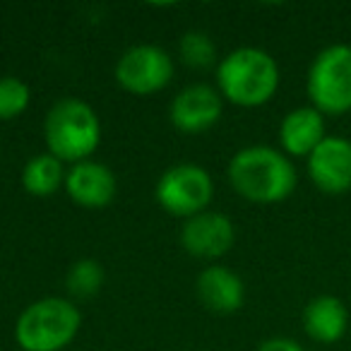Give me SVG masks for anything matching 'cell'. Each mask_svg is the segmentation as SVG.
Wrapping results in <instances>:
<instances>
[{
	"label": "cell",
	"instance_id": "6da1fadb",
	"mask_svg": "<svg viewBox=\"0 0 351 351\" xmlns=\"http://www.w3.org/2000/svg\"><path fill=\"white\" fill-rule=\"evenodd\" d=\"M229 183L243 200L255 205H277L293 195L298 173L293 159L267 145L239 149L229 161Z\"/></svg>",
	"mask_w": 351,
	"mask_h": 351
},
{
	"label": "cell",
	"instance_id": "7a4b0ae2",
	"mask_svg": "<svg viewBox=\"0 0 351 351\" xmlns=\"http://www.w3.org/2000/svg\"><path fill=\"white\" fill-rule=\"evenodd\" d=\"M279 65L265 49L241 46L217 63V89L239 108H258L272 101L279 89Z\"/></svg>",
	"mask_w": 351,
	"mask_h": 351
},
{
	"label": "cell",
	"instance_id": "3957f363",
	"mask_svg": "<svg viewBox=\"0 0 351 351\" xmlns=\"http://www.w3.org/2000/svg\"><path fill=\"white\" fill-rule=\"evenodd\" d=\"M44 140L49 154L65 164L87 161L101 142V121L84 99L65 97L44 118Z\"/></svg>",
	"mask_w": 351,
	"mask_h": 351
},
{
	"label": "cell",
	"instance_id": "277c9868",
	"mask_svg": "<svg viewBox=\"0 0 351 351\" xmlns=\"http://www.w3.org/2000/svg\"><path fill=\"white\" fill-rule=\"evenodd\" d=\"M82 327V315L70 298L46 296L29 303L15 322V339L22 351H63Z\"/></svg>",
	"mask_w": 351,
	"mask_h": 351
},
{
	"label": "cell",
	"instance_id": "5b68a950",
	"mask_svg": "<svg viewBox=\"0 0 351 351\" xmlns=\"http://www.w3.org/2000/svg\"><path fill=\"white\" fill-rule=\"evenodd\" d=\"M306 94L322 116H346L351 111V46L330 44L311 60Z\"/></svg>",
	"mask_w": 351,
	"mask_h": 351
},
{
	"label": "cell",
	"instance_id": "8992f818",
	"mask_svg": "<svg viewBox=\"0 0 351 351\" xmlns=\"http://www.w3.org/2000/svg\"><path fill=\"white\" fill-rule=\"evenodd\" d=\"M154 197L164 212L178 219L207 212L215 197V181L207 169L197 164H176L159 176Z\"/></svg>",
	"mask_w": 351,
	"mask_h": 351
},
{
	"label": "cell",
	"instance_id": "52a82bcc",
	"mask_svg": "<svg viewBox=\"0 0 351 351\" xmlns=\"http://www.w3.org/2000/svg\"><path fill=\"white\" fill-rule=\"evenodd\" d=\"M173 80V60L161 46L137 44L116 63V82L132 97H152Z\"/></svg>",
	"mask_w": 351,
	"mask_h": 351
},
{
	"label": "cell",
	"instance_id": "ba28073f",
	"mask_svg": "<svg viewBox=\"0 0 351 351\" xmlns=\"http://www.w3.org/2000/svg\"><path fill=\"white\" fill-rule=\"evenodd\" d=\"M306 171L322 195H346L351 191V140L327 135L306 159Z\"/></svg>",
	"mask_w": 351,
	"mask_h": 351
},
{
	"label": "cell",
	"instance_id": "9c48e42d",
	"mask_svg": "<svg viewBox=\"0 0 351 351\" xmlns=\"http://www.w3.org/2000/svg\"><path fill=\"white\" fill-rule=\"evenodd\" d=\"M221 113H224V99L219 89L200 82L176 94L169 106V121L178 132L200 135L219 123Z\"/></svg>",
	"mask_w": 351,
	"mask_h": 351
},
{
	"label": "cell",
	"instance_id": "30bf717a",
	"mask_svg": "<svg viewBox=\"0 0 351 351\" xmlns=\"http://www.w3.org/2000/svg\"><path fill=\"white\" fill-rule=\"evenodd\" d=\"M236 241V226L221 212H200L183 221L181 245L188 255L200 260H217L231 250Z\"/></svg>",
	"mask_w": 351,
	"mask_h": 351
},
{
	"label": "cell",
	"instance_id": "8fae6325",
	"mask_svg": "<svg viewBox=\"0 0 351 351\" xmlns=\"http://www.w3.org/2000/svg\"><path fill=\"white\" fill-rule=\"evenodd\" d=\"M63 188L75 205L84 207V210H101L113 202L118 183L116 173L106 164L87 159L70 166Z\"/></svg>",
	"mask_w": 351,
	"mask_h": 351
},
{
	"label": "cell",
	"instance_id": "7c38bea8",
	"mask_svg": "<svg viewBox=\"0 0 351 351\" xmlns=\"http://www.w3.org/2000/svg\"><path fill=\"white\" fill-rule=\"evenodd\" d=\"M325 137V116L311 104L291 108L279 123V149L289 159H308Z\"/></svg>",
	"mask_w": 351,
	"mask_h": 351
},
{
	"label": "cell",
	"instance_id": "4fadbf2b",
	"mask_svg": "<svg viewBox=\"0 0 351 351\" xmlns=\"http://www.w3.org/2000/svg\"><path fill=\"white\" fill-rule=\"evenodd\" d=\"M195 291L200 303L217 315H231L245 303V284L234 269L224 265H210L197 274Z\"/></svg>",
	"mask_w": 351,
	"mask_h": 351
},
{
	"label": "cell",
	"instance_id": "5bb4252c",
	"mask_svg": "<svg viewBox=\"0 0 351 351\" xmlns=\"http://www.w3.org/2000/svg\"><path fill=\"white\" fill-rule=\"evenodd\" d=\"M303 330L317 344H337L349 332V308L339 296L320 293L303 308Z\"/></svg>",
	"mask_w": 351,
	"mask_h": 351
},
{
	"label": "cell",
	"instance_id": "9a60e30c",
	"mask_svg": "<svg viewBox=\"0 0 351 351\" xmlns=\"http://www.w3.org/2000/svg\"><path fill=\"white\" fill-rule=\"evenodd\" d=\"M65 166L53 154H34L22 169V188L34 197H51L60 186H65Z\"/></svg>",
	"mask_w": 351,
	"mask_h": 351
},
{
	"label": "cell",
	"instance_id": "2e32d148",
	"mask_svg": "<svg viewBox=\"0 0 351 351\" xmlns=\"http://www.w3.org/2000/svg\"><path fill=\"white\" fill-rule=\"evenodd\" d=\"M104 279H106L104 265L99 260L82 258L70 265L68 274H65V287L75 298H92L101 291Z\"/></svg>",
	"mask_w": 351,
	"mask_h": 351
},
{
	"label": "cell",
	"instance_id": "e0dca14e",
	"mask_svg": "<svg viewBox=\"0 0 351 351\" xmlns=\"http://www.w3.org/2000/svg\"><path fill=\"white\" fill-rule=\"evenodd\" d=\"M178 56L188 68L207 70L217 63V46L205 32H188L178 41Z\"/></svg>",
	"mask_w": 351,
	"mask_h": 351
},
{
	"label": "cell",
	"instance_id": "ac0fdd59",
	"mask_svg": "<svg viewBox=\"0 0 351 351\" xmlns=\"http://www.w3.org/2000/svg\"><path fill=\"white\" fill-rule=\"evenodd\" d=\"M32 89L25 80L5 75L0 77V123L15 121L29 108Z\"/></svg>",
	"mask_w": 351,
	"mask_h": 351
},
{
	"label": "cell",
	"instance_id": "d6986e66",
	"mask_svg": "<svg viewBox=\"0 0 351 351\" xmlns=\"http://www.w3.org/2000/svg\"><path fill=\"white\" fill-rule=\"evenodd\" d=\"M258 351H306L296 339H289V337H269L263 344L258 346Z\"/></svg>",
	"mask_w": 351,
	"mask_h": 351
}]
</instances>
